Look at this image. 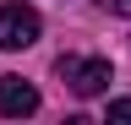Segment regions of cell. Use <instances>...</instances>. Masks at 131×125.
I'll return each instance as SVG.
<instances>
[{"mask_svg": "<svg viewBox=\"0 0 131 125\" xmlns=\"http://www.w3.org/2000/svg\"><path fill=\"white\" fill-rule=\"evenodd\" d=\"M60 76H66V82H71V92H77V98H98V92H104L109 87V60H77V54H60V65H55Z\"/></svg>", "mask_w": 131, "mask_h": 125, "instance_id": "6da1fadb", "label": "cell"}, {"mask_svg": "<svg viewBox=\"0 0 131 125\" xmlns=\"http://www.w3.org/2000/svg\"><path fill=\"white\" fill-rule=\"evenodd\" d=\"M44 33V22H38V11L33 6H0V49H27V44H38Z\"/></svg>", "mask_w": 131, "mask_h": 125, "instance_id": "7a4b0ae2", "label": "cell"}, {"mask_svg": "<svg viewBox=\"0 0 131 125\" xmlns=\"http://www.w3.org/2000/svg\"><path fill=\"white\" fill-rule=\"evenodd\" d=\"M0 114H11V120L38 114V87L22 82V76H0Z\"/></svg>", "mask_w": 131, "mask_h": 125, "instance_id": "3957f363", "label": "cell"}, {"mask_svg": "<svg viewBox=\"0 0 131 125\" xmlns=\"http://www.w3.org/2000/svg\"><path fill=\"white\" fill-rule=\"evenodd\" d=\"M109 120H115V125H131V98H120V103H109Z\"/></svg>", "mask_w": 131, "mask_h": 125, "instance_id": "277c9868", "label": "cell"}, {"mask_svg": "<svg viewBox=\"0 0 131 125\" xmlns=\"http://www.w3.org/2000/svg\"><path fill=\"white\" fill-rule=\"evenodd\" d=\"M109 11H120V17H131V0H109Z\"/></svg>", "mask_w": 131, "mask_h": 125, "instance_id": "5b68a950", "label": "cell"}]
</instances>
